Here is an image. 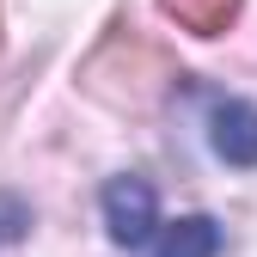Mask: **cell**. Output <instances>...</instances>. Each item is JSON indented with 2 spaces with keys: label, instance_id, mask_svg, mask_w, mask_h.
Returning a JSON list of instances; mask_svg holds the SVG:
<instances>
[{
  "label": "cell",
  "instance_id": "obj_2",
  "mask_svg": "<svg viewBox=\"0 0 257 257\" xmlns=\"http://www.w3.org/2000/svg\"><path fill=\"white\" fill-rule=\"evenodd\" d=\"M104 227L116 245H141L159 227V202H153L147 178H110L104 184Z\"/></svg>",
  "mask_w": 257,
  "mask_h": 257
},
{
  "label": "cell",
  "instance_id": "obj_1",
  "mask_svg": "<svg viewBox=\"0 0 257 257\" xmlns=\"http://www.w3.org/2000/svg\"><path fill=\"white\" fill-rule=\"evenodd\" d=\"M80 80H86L92 98H104V104H116V110H153L178 74H172V61L159 55L153 43L122 37V31H116V37L86 61V74H80Z\"/></svg>",
  "mask_w": 257,
  "mask_h": 257
},
{
  "label": "cell",
  "instance_id": "obj_5",
  "mask_svg": "<svg viewBox=\"0 0 257 257\" xmlns=\"http://www.w3.org/2000/svg\"><path fill=\"white\" fill-rule=\"evenodd\" d=\"M184 31H196V37H220L233 19H239V0H159Z\"/></svg>",
  "mask_w": 257,
  "mask_h": 257
},
{
  "label": "cell",
  "instance_id": "obj_3",
  "mask_svg": "<svg viewBox=\"0 0 257 257\" xmlns=\"http://www.w3.org/2000/svg\"><path fill=\"white\" fill-rule=\"evenodd\" d=\"M208 141L227 166H257V104L245 98H214L208 110Z\"/></svg>",
  "mask_w": 257,
  "mask_h": 257
},
{
  "label": "cell",
  "instance_id": "obj_6",
  "mask_svg": "<svg viewBox=\"0 0 257 257\" xmlns=\"http://www.w3.org/2000/svg\"><path fill=\"white\" fill-rule=\"evenodd\" d=\"M25 227H31V208H25V196L0 190V251H7V245H19V239H25Z\"/></svg>",
  "mask_w": 257,
  "mask_h": 257
},
{
  "label": "cell",
  "instance_id": "obj_4",
  "mask_svg": "<svg viewBox=\"0 0 257 257\" xmlns=\"http://www.w3.org/2000/svg\"><path fill=\"white\" fill-rule=\"evenodd\" d=\"M220 251V227L208 214H184V220H166L153 257H214Z\"/></svg>",
  "mask_w": 257,
  "mask_h": 257
}]
</instances>
